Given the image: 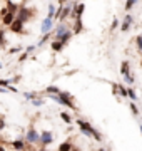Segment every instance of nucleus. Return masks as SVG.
Instances as JSON below:
<instances>
[{"mask_svg":"<svg viewBox=\"0 0 142 151\" xmlns=\"http://www.w3.org/2000/svg\"><path fill=\"white\" fill-rule=\"evenodd\" d=\"M139 129H141V133H142V124H139Z\"/></svg>","mask_w":142,"mask_h":151,"instance_id":"nucleus-43","label":"nucleus"},{"mask_svg":"<svg viewBox=\"0 0 142 151\" xmlns=\"http://www.w3.org/2000/svg\"><path fill=\"white\" fill-rule=\"evenodd\" d=\"M119 96L120 97H127V87L124 84H119Z\"/></svg>","mask_w":142,"mask_h":151,"instance_id":"nucleus-22","label":"nucleus"},{"mask_svg":"<svg viewBox=\"0 0 142 151\" xmlns=\"http://www.w3.org/2000/svg\"><path fill=\"white\" fill-rule=\"evenodd\" d=\"M72 151H80V150H79V148H75V146H74V148H72Z\"/></svg>","mask_w":142,"mask_h":151,"instance_id":"nucleus-42","label":"nucleus"},{"mask_svg":"<svg viewBox=\"0 0 142 151\" xmlns=\"http://www.w3.org/2000/svg\"><path fill=\"white\" fill-rule=\"evenodd\" d=\"M30 103L35 106V108H40V106H44V99H38V97H35L33 101H30Z\"/></svg>","mask_w":142,"mask_h":151,"instance_id":"nucleus-27","label":"nucleus"},{"mask_svg":"<svg viewBox=\"0 0 142 151\" xmlns=\"http://www.w3.org/2000/svg\"><path fill=\"white\" fill-rule=\"evenodd\" d=\"M50 35H52V32H49V34H44V35H42V39H40V42H38L37 45H44V44H45V42H47V40L50 39Z\"/></svg>","mask_w":142,"mask_h":151,"instance_id":"nucleus-26","label":"nucleus"},{"mask_svg":"<svg viewBox=\"0 0 142 151\" xmlns=\"http://www.w3.org/2000/svg\"><path fill=\"white\" fill-rule=\"evenodd\" d=\"M60 119L64 121V123H67V124H70L72 123V118L69 116L67 113H60Z\"/></svg>","mask_w":142,"mask_h":151,"instance_id":"nucleus-23","label":"nucleus"},{"mask_svg":"<svg viewBox=\"0 0 142 151\" xmlns=\"http://www.w3.org/2000/svg\"><path fill=\"white\" fill-rule=\"evenodd\" d=\"M55 12H57V9H55L54 5H49V17H52V19H54V17H55Z\"/></svg>","mask_w":142,"mask_h":151,"instance_id":"nucleus-32","label":"nucleus"},{"mask_svg":"<svg viewBox=\"0 0 142 151\" xmlns=\"http://www.w3.org/2000/svg\"><path fill=\"white\" fill-rule=\"evenodd\" d=\"M25 141H27L28 145H37V143H40V133H37V129L35 128H28V131L25 133Z\"/></svg>","mask_w":142,"mask_h":151,"instance_id":"nucleus-3","label":"nucleus"},{"mask_svg":"<svg viewBox=\"0 0 142 151\" xmlns=\"http://www.w3.org/2000/svg\"><path fill=\"white\" fill-rule=\"evenodd\" d=\"M23 96H25V99H27V101H33L38 94H37V92H23Z\"/></svg>","mask_w":142,"mask_h":151,"instance_id":"nucleus-24","label":"nucleus"},{"mask_svg":"<svg viewBox=\"0 0 142 151\" xmlns=\"http://www.w3.org/2000/svg\"><path fill=\"white\" fill-rule=\"evenodd\" d=\"M84 10H85V4H80V2H79V5H77V7H75V9H74L72 12H75V17L79 19V17H82Z\"/></svg>","mask_w":142,"mask_h":151,"instance_id":"nucleus-17","label":"nucleus"},{"mask_svg":"<svg viewBox=\"0 0 142 151\" xmlns=\"http://www.w3.org/2000/svg\"><path fill=\"white\" fill-rule=\"evenodd\" d=\"M120 74H122V77L126 74H131V64H129V60H124L120 64Z\"/></svg>","mask_w":142,"mask_h":151,"instance_id":"nucleus-16","label":"nucleus"},{"mask_svg":"<svg viewBox=\"0 0 142 151\" xmlns=\"http://www.w3.org/2000/svg\"><path fill=\"white\" fill-rule=\"evenodd\" d=\"M52 27H54V19H52V17L44 19V20H42V25H40V32H42V35H44V34H49L50 30H52Z\"/></svg>","mask_w":142,"mask_h":151,"instance_id":"nucleus-6","label":"nucleus"},{"mask_svg":"<svg viewBox=\"0 0 142 151\" xmlns=\"http://www.w3.org/2000/svg\"><path fill=\"white\" fill-rule=\"evenodd\" d=\"M75 124L80 128V131H82L87 138H94V139L99 141V143L104 139V138H102V133H99L92 124L89 123V121H85V119H75Z\"/></svg>","mask_w":142,"mask_h":151,"instance_id":"nucleus-1","label":"nucleus"},{"mask_svg":"<svg viewBox=\"0 0 142 151\" xmlns=\"http://www.w3.org/2000/svg\"><path fill=\"white\" fill-rule=\"evenodd\" d=\"M117 27H119V20H117V19H114V20H112V24H110V30H115Z\"/></svg>","mask_w":142,"mask_h":151,"instance_id":"nucleus-33","label":"nucleus"},{"mask_svg":"<svg viewBox=\"0 0 142 151\" xmlns=\"http://www.w3.org/2000/svg\"><path fill=\"white\" fill-rule=\"evenodd\" d=\"M99 151H107V150H104V148H100V150H99Z\"/></svg>","mask_w":142,"mask_h":151,"instance_id":"nucleus-44","label":"nucleus"},{"mask_svg":"<svg viewBox=\"0 0 142 151\" xmlns=\"http://www.w3.org/2000/svg\"><path fill=\"white\" fill-rule=\"evenodd\" d=\"M50 47H52V50H54V52H62L65 45L60 42V40H57V39H55L54 42H50Z\"/></svg>","mask_w":142,"mask_h":151,"instance_id":"nucleus-15","label":"nucleus"},{"mask_svg":"<svg viewBox=\"0 0 142 151\" xmlns=\"http://www.w3.org/2000/svg\"><path fill=\"white\" fill-rule=\"evenodd\" d=\"M15 19H17L15 14H10V12H9L7 15L2 17V24H4V25H7V27H10L12 24H13V20H15Z\"/></svg>","mask_w":142,"mask_h":151,"instance_id":"nucleus-11","label":"nucleus"},{"mask_svg":"<svg viewBox=\"0 0 142 151\" xmlns=\"http://www.w3.org/2000/svg\"><path fill=\"white\" fill-rule=\"evenodd\" d=\"M69 30H70V29H69V25H67L65 22H60L59 25L55 27V32H54L55 39H60L62 35H64V34H67V32H69Z\"/></svg>","mask_w":142,"mask_h":151,"instance_id":"nucleus-7","label":"nucleus"},{"mask_svg":"<svg viewBox=\"0 0 142 151\" xmlns=\"http://www.w3.org/2000/svg\"><path fill=\"white\" fill-rule=\"evenodd\" d=\"M0 69H2V62H0Z\"/></svg>","mask_w":142,"mask_h":151,"instance_id":"nucleus-46","label":"nucleus"},{"mask_svg":"<svg viewBox=\"0 0 142 151\" xmlns=\"http://www.w3.org/2000/svg\"><path fill=\"white\" fill-rule=\"evenodd\" d=\"M82 30H84V24H82V19L79 17V19L74 20V30H72V32L74 34H80Z\"/></svg>","mask_w":142,"mask_h":151,"instance_id":"nucleus-13","label":"nucleus"},{"mask_svg":"<svg viewBox=\"0 0 142 151\" xmlns=\"http://www.w3.org/2000/svg\"><path fill=\"white\" fill-rule=\"evenodd\" d=\"M112 94H114V96H119V84H117V82L112 84Z\"/></svg>","mask_w":142,"mask_h":151,"instance_id":"nucleus-30","label":"nucleus"},{"mask_svg":"<svg viewBox=\"0 0 142 151\" xmlns=\"http://www.w3.org/2000/svg\"><path fill=\"white\" fill-rule=\"evenodd\" d=\"M4 44H5V32L0 30V45H4Z\"/></svg>","mask_w":142,"mask_h":151,"instance_id":"nucleus-34","label":"nucleus"},{"mask_svg":"<svg viewBox=\"0 0 142 151\" xmlns=\"http://www.w3.org/2000/svg\"><path fill=\"white\" fill-rule=\"evenodd\" d=\"M12 30V32L13 34H22L23 32V22H20V20H13V24H12L10 27H9Z\"/></svg>","mask_w":142,"mask_h":151,"instance_id":"nucleus-10","label":"nucleus"},{"mask_svg":"<svg viewBox=\"0 0 142 151\" xmlns=\"http://www.w3.org/2000/svg\"><path fill=\"white\" fill-rule=\"evenodd\" d=\"M27 57H28V54H27V52H23V54L18 57V62H23V60H27Z\"/></svg>","mask_w":142,"mask_h":151,"instance_id":"nucleus-36","label":"nucleus"},{"mask_svg":"<svg viewBox=\"0 0 142 151\" xmlns=\"http://www.w3.org/2000/svg\"><path fill=\"white\" fill-rule=\"evenodd\" d=\"M136 42H137V47H139V50H141V57H142V35H137ZM141 65H142V59H141Z\"/></svg>","mask_w":142,"mask_h":151,"instance_id":"nucleus-25","label":"nucleus"},{"mask_svg":"<svg viewBox=\"0 0 142 151\" xmlns=\"http://www.w3.org/2000/svg\"><path fill=\"white\" fill-rule=\"evenodd\" d=\"M62 2H65V0H62Z\"/></svg>","mask_w":142,"mask_h":151,"instance_id":"nucleus-47","label":"nucleus"},{"mask_svg":"<svg viewBox=\"0 0 142 151\" xmlns=\"http://www.w3.org/2000/svg\"><path fill=\"white\" fill-rule=\"evenodd\" d=\"M7 14H9V10H7V7H4V9L0 10V15L4 17V15H7Z\"/></svg>","mask_w":142,"mask_h":151,"instance_id":"nucleus-38","label":"nucleus"},{"mask_svg":"<svg viewBox=\"0 0 142 151\" xmlns=\"http://www.w3.org/2000/svg\"><path fill=\"white\" fill-rule=\"evenodd\" d=\"M5 126H7L5 118H4V116H0V131H4V129H5Z\"/></svg>","mask_w":142,"mask_h":151,"instance_id":"nucleus-31","label":"nucleus"},{"mask_svg":"<svg viewBox=\"0 0 142 151\" xmlns=\"http://www.w3.org/2000/svg\"><path fill=\"white\" fill-rule=\"evenodd\" d=\"M132 22H134V17L127 14V15L124 17V20H122V24H120V32H127V30L131 29Z\"/></svg>","mask_w":142,"mask_h":151,"instance_id":"nucleus-8","label":"nucleus"},{"mask_svg":"<svg viewBox=\"0 0 142 151\" xmlns=\"http://www.w3.org/2000/svg\"><path fill=\"white\" fill-rule=\"evenodd\" d=\"M49 99H52V101H55V103H59L60 106H67V108L77 111V106L74 104V99H72V96L69 94V92L60 91L59 94H50Z\"/></svg>","mask_w":142,"mask_h":151,"instance_id":"nucleus-2","label":"nucleus"},{"mask_svg":"<svg viewBox=\"0 0 142 151\" xmlns=\"http://www.w3.org/2000/svg\"><path fill=\"white\" fill-rule=\"evenodd\" d=\"M18 9H20V5H18L17 2H13V0H7V10L10 12V14H15L17 15Z\"/></svg>","mask_w":142,"mask_h":151,"instance_id":"nucleus-12","label":"nucleus"},{"mask_svg":"<svg viewBox=\"0 0 142 151\" xmlns=\"http://www.w3.org/2000/svg\"><path fill=\"white\" fill-rule=\"evenodd\" d=\"M59 92H60V89L57 86H49L45 89V94H47V96H50V94H59Z\"/></svg>","mask_w":142,"mask_h":151,"instance_id":"nucleus-20","label":"nucleus"},{"mask_svg":"<svg viewBox=\"0 0 142 151\" xmlns=\"http://www.w3.org/2000/svg\"><path fill=\"white\" fill-rule=\"evenodd\" d=\"M35 49H37V45H28V47L25 49V52H27V54H32Z\"/></svg>","mask_w":142,"mask_h":151,"instance_id":"nucleus-35","label":"nucleus"},{"mask_svg":"<svg viewBox=\"0 0 142 151\" xmlns=\"http://www.w3.org/2000/svg\"><path fill=\"white\" fill-rule=\"evenodd\" d=\"M131 113L134 114V116H139V108H137L136 103H131Z\"/></svg>","mask_w":142,"mask_h":151,"instance_id":"nucleus-28","label":"nucleus"},{"mask_svg":"<svg viewBox=\"0 0 142 151\" xmlns=\"http://www.w3.org/2000/svg\"><path fill=\"white\" fill-rule=\"evenodd\" d=\"M52 143H54V134H52L50 131H42V133H40V145L47 148V146L52 145Z\"/></svg>","mask_w":142,"mask_h":151,"instance_id":"nucleus-5","label":"nucleus"},{"mask_svg":"<svg viewBox=\"0 0 142 151\" xmlns=\"http://www.w3.org/2000/svg\"><path fill=\"white\" fill-rule=\"evenodd\" d=\"M127 97L131 99L132 103H136L137 99H139V97H137V94H136V91H134L132 87H127Z\"/></svg>","mask_w":142,"mask_h":151,"instance_id":"nucleus-18","label":"nucleus"},{"mask_svg":"<svg viewBox=\"0 0 142 151\" xmlns=\"http://www.w3.org/2000/svg\"><path fill=\"white\" fill-rule=\"evenodd\" d=\"M137 4V0H126V4H124V9H126V12H129L132 9V7Z\"/></svg>","mask_w":142,"mask_h":151,"instance_id":"nucleus-21","label":"nucleus"},{"mask_svg":"<svg viewBox=\"0 0 142 151\" xmlns=\"http://www.w3.org/2000/svg\"><path fill=\"white\" fill-rule=\"evenodd\" d=\"M12 148H13L15 151H25V148H27V141H25V138H20V139L12 141Z\"/></svg>","mask_w":142,"mask_h":151,"instance_id":"nucleus-9","label":"nucleus"},{"mask_svg":"<svg viewBox=\"0 0 142 151\" xmlns=\"http://www.w3.org/2000/svg\"><path fill=\"white\" fill-rule=\"evenodd\" d=\"M17 20H20V22H28L30 19H32V10L28 9V7L25 5H20V9H18V12H17Z\"/></svg>","mask_w":142,"mask_h":151,"instance_id":"nucleus-4","label":"nucleus"},{"mask_svg":"<svg viewBox=\"0 0 142 151\" xmlns=\"http://www.w3.org/2000/svg\"><path fill=\"white\" fill-rule=\"evenodd\" d=\"M22 50V47H13V49H10V54H15V52H20Z\"/></svg>","mask_w":142,"mask_h":151,"instance_id":"nucleus-37","label":"nucleus"},{"mask_svg":"<svg viewBox=\"0 0 142 151\" xmlns=\"http://www.w3.org/2000/svg\"><path fill=\"white\" fill-rule=\"evenodd\" d=\"M37 151H49V150H47L45 146H42V148H40V150H37Z\"/></svg>","mask_w":142,"mask_h":151,"instance_id":"nucleus-41","label":"nucleus"},{"mask_svg":"<svg viewBox=\"0 0 142 151\" xmlns=\"http://www.w3.org/2000/svg\"><path fill=\"white\" fill-rule=\"evenodd\" d=\"M124 82L131 86V84H134V77H132L131 74H126V76H124Z\"/></svg>","mask_w":142,"mask_h":151,"instance_id":"nucleus-29","label":"nucleus"},{"mask_svg":"<svg viewBox=\"0 0 142 151\" xmlns=\"http://www.w3.org/2000/svg\"><path fill=\"white\" fill-rule=\"evenodd\" d=\"M72 148H74L72 141L67 139V141H64V143H60L59 148H57V151H72Z\"/></svg>","mask_w":142,"mask_h":151,"instance_id":"nucleus-14","label":"nucleus"},{"mask_svg":"<svg viewBox=\"0 0 142 151\" xmlns=\"http://www.w3.org/2000/svg\"><path fill=\"white\" fill-rule=\"evenodd\" d=\"M0 151H7V148L4 145H0Z\"/></svg>","mask_w":142,"mask_h":151,"instance_id":"nucleus-40","label":"nucleus"},{"mask_svg":"<svg viewBox=\"0 0 142 151\" xmlns=\"http://www.w3.org/2000/svg\"><path fill=\"white\" fill-rule=\"evenodd\" d=\"M0 145H2V136H0Z\"/></svg>","mask_w":142,"mask_h":151,"instance_id":"nucleus-45","label":"nucleus"},{"mask_svg":"<svg viewBox=\"0 0 142 151\" xmlns=\"http://www.w3.org/2000/svg\"><path fill=\"white\" fill-rule=\"evenodd\" d=\"M18 81H20V76H15V77L12 79V82H18Z\"/></svg>","mask_w":142,"mask_h":151,"instance_id":"nucleus-39","label":"nucleus"},{"mask_svg":"<svg viewBox=\"0 0 142 151\" xmlns=\"http://www.w3.org/2000/svg\"><path fill=\"white\" fill-rule=\"evenodd\" d=\"M72 34H74V32H72V30H69V32H67V34H64V35H62L60 39H57V40H60V42H62L64 45H65V44H67V42H69V40L72 39Z\"/></svg>","mask_w":142,"mask_h":151,"instance_id":"nucleus-19","label":"nucleus"}]
</instances>
